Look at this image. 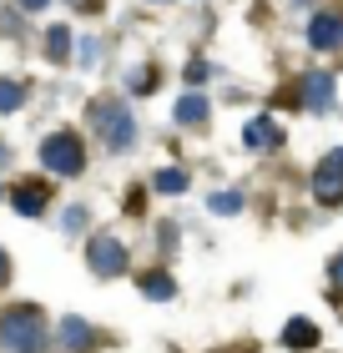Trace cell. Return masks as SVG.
I'll list each match as a JSON object with an SVG mask.
<instances>
[{
    "label": "cell",
    "instance_id": "6da1fadb",
    "mask_svg": "<svg viewBox=\"0 0 343 353\" xmlns=\"http://www.w3.org/2000/svg\"><path fill=\"white\" fill-rule=\"evenodd\" d=\"M86 121H91V137L101 141V152L106 157H126V152H137V141H141V126H137V111L126 96H91V106H86Z\"/></svg>",
    "mask_w": 343,
    "mask_h": 353
},
{
    "label": "cell",
    "instance_id": "7a4b0ae2",
    "mask_svg": "<svg viewBox=\"0 0 343 353\" xmlns=\"http://www.w3.org/2000/svg\"><path fill=\"white\" fill-rule=\"evenodd\" d=\"M51 323H46L41 303H6L0 308V348L6 353H46L51 348Z\"/></svg>",
    "mask_w": 343,
    "mask_h": 353
},
{
    "label": "cell",
    "instance_id": "3957f363",
    "mask_svg": "<svg viewBox=\"0 0 343 353\" xmlns=\"http://www.w3.org/2000/svg\"><path fill=\"white\" fill-rule=\"evenodd\" d=\"M36 157H41V167L51 172V176H81L86 162H91L86 137H81L76 126H56V132H46L41 147H36Z\"/></svg>",
    "mask_w": 343,
    "mask_h": 353
},
{
    "label": "cell",
    "instance_id": "277c9868",
    "mask_svg": "<svg viewBox=\"0 0 343 353\" xmlns=\"http://www.w3.org/2000/svg\"><path fill=\"white\" fill-rule=\"evenodd\" d=\"M86 272L101 278V283L126 278V272H132V248H126L117 232H91L86 237Z\"/></svg>",
    "mask_w": 343,
    "mask_h": 353
},
{
    "label": "cell",
    "instance_id": "5b68a950",
    "mask_svg": "<svg viewBox=\"0 0 343 353\" xmlns=\"http://www.w3.org/2000/svg\"><path fill=\"white\" fill-rule=\"evenodd\" d=\"M308 192L318 207H343V147H329L308 172Z\"/></svg>",
    "mask_w": 343,
    "mask_h": 353
},
{
    "label": "cell",
    "instance_id": "8992f818",
    "mask_svg": "<svg viewBox=\"0 0 343 353\" xmlns=\"http://www.w3.org/2000/svg\"><path fill=\"white\" fill-rule=\"evenodd\" d=\"M10 212L15 217H26V222H36L51 212V176H21V182H10Z\"/></svg>",
    "mask_w": 343,
    "mask_h": 353
},
{
    "label": "cell",
    "instance_id": "52a82bcc",
    "mask_svg": "<svg viewBox=\"0 0 343 353\" xmlns=\"http://www.w3.org/2000/svg\"><path fill=\"white\" fill-rule=\"evenodd\" d=\"M298 106L308 111V117H329V111L338 106V81H333V71H308L303 81H298Z\"/></svg>",
    "mask_w": 343,
    "mask_h": 353
},
{
    "label": "cell",
    "instance_id": "ba28073f",
    "mask_svg": "<svg viewBox=\"0 0 343 353\" xmlns=\"http://www.w3.org/2000/svg\"><path fill=\"white\" fill-rule=\"evenodd\" d=\"M303 41H308V51L313 56H329L343 46V10H313L308 15V26H303Z\"/></svg>",
    "mask_w": 343,
    "mask_h": 353
},
{
    "label": "cell",
    "instance_id": "9c48e42d",
    "mask_svg": "<svg viewBox=\"0 0 343 353\" xmlns=\"http://www.w3.org/2000/svg\"><path fill=\"white\" fill-rule=\"evenodd\" d=\"M288 141V126L273 117V111H263V117H253L248 126H242V147H248L253 157H268V152H283Z\"/></svg>",
    "mask_w": 343,
    "mask_h": 353
},
{
    "label": "cell",
    "instance_id": "30bf717a",
    "mask_svg": "<svg viewBox=\"0 0 343 353\" xmlns=\"http://www.w3.org/2000/svg\"><path fill=\"white\" fill-rule=\"evenodd\" d=\"M56 343L66 348V353H91V348H101V343H106V333H101V328H91L86 318L66 313V318L56 323Z\"/></svg>",
    "mask_w": 343,
    "mask_h": 353
},
{
    "label": "cell",
    "instance_id": "8fae6325",
    "mask_svg": "<svg viewBox=\"0 0 343 353\" xmlns=\"http://www.w3.org/2000/svg\"><path fill=\"white\" fill-rule=\"evenodd\" d=\"M277 343H283L288 353H318V343H323V328L313 323V318L293 313L288 323H283V333H277Z\"/></svg>",
    "mask_w": 343,
    "mask_h": 353
},
{
    "label": "cell",
    "instance_id": "7c38bea8",
    "mask_svg": "<svg viewBox=\"0 0 343 353\" xmlns=\"http://www.w3.org/2000/svg\"><path fill=\"white\" fill-rule=\"evenodd\" d=\"M137 293H141L146 303H172L182 288H177V278H172L167 263H157V268H141V272H137Z\"/></svg>",
    "mask_w": 343,
    "mask_h": 353
},
{
    "label": "cell",
    "instance_id": "4fadbf2b",
    "mask_svg": "<svg viewBox=\"0 0 343 353\" xmlns=\"http://www.w3.org/2000/svg\"><path fill=\"white\" fill-rule=\"evenodd\" d=\"M172 121L182 126V132H202V126L212 121V101L202 91H187V96H177V106H172Z\"/></svg>",
    "mask_w": 343,
    "mask_h": 353
},
{
    "label": "cell",
    "instance_id": "5bb4252c",
    "mask_svg": "<svg viewBox=\"0 0 343 353\" xmlns=\"http://www.w3.org/2000/svg\"><path fill=\"white\" fill-rule=\"evenodd\" d=\"M41 51H46V61H51V66H71V61H76V36H71V26H66V21L46 26Z\"/></svg>",
    "mask_w": 343,
    "mask_h": 353
},
{
    "label": "cell",
    "instance_id": "9a60e30c",
    "mask_svg": "<svg viewBox=\"0 0 343 353\" xmlns=\"http://www.w3.org/2000/svg\"><path fill=\"white\" fill-rule=\"evenodd\" d=\"M146 187L161 192V197H182V192H192V172L187 167H157L146 176Z\"/></svg>",
    "mask_w": 343,
    "mask_h": 353
},
{
    "label": "cell",
    "instance_id": "2e32d148",
    "mask_svg": "<svg viewBox=\"0 0 343 353\" xmlns=\"http://www.w3.org/2000/svg\"><path fill=\"white\" fill-rule=\"evenodd\" d=\"M30 101V81L26 76H0V117H15Z\"/></svg>",
    "mask_w": 343,
    "mask_h": 353
},
{
    "label": "cell",
    "instance_id": "e0dca14e",
    "mask_svg": "<svg viewBox=\"0 0 343 353\" xmlns=\"http://www.w3.org/2000/svg\"><path fill=\"white\" fill-rule=\"evenodd\" d=\"M242 207H248V192H242V187H217L207 197V212L212 217H242Z\"/></svg>",
    "mask_w": 343,
    "mask_h": 353
},
{
    "label": "cell",
    "instance_id": "ac0fdd59",
    "mask_svg": "<svg viewBox=\"0 0 343 353\" xmlns=\"http://www.w3.org/2000/svg\"><path fill=\"white\" fill-rule=\"evenodd\" d=\"M157 86H161V66L157 61H141V66L126 76V96H152Z\"/></svg>",
    "mask_w": 343,
    "mask_h": 353
},
{
    "label": "cell",
    "instance_id": "d6986e66",
    "mask_svg": "<svg viewBox=\"0 0 343 353\" xmlns=\"http://www.w3.org/2000/svg\"><path fill=\"white\" fill-rule=\"evenodd\" d=\"M101 56H106V41H101V36H81V41H76V66H81V71L101 66Z\"/></svg>",
    "mask_w": 343,
    "mask_h": 353
},
{
    "label": "cell",
    "instance_id": "ffe728a7",
    "mask_svg": "<svg viewBox=\"0 0 343 353\" xmlns=\"http://www.w3.org/2000/svg\"><path fill=\"white\" fill-rule=\"evenodd\" d=\"M86 228H91V207H86V202H71L66 212H61V232H66V237H81Z\"/></svg>",
    "mask_w": 343,
    "mask_h": 353
},
{
    "label": "cell",
    "instance_id": "44dd1931",
    "mask_svg": "<svg viewBox=\"0 0 343 353\" xmlns=\"http://www.w3.org/2000/svg\"><path fill=\"white\" fill-rule=\"evenodd\" d=\"M182 81H187V91H202V81H212V61L207 56H187L182 61Z\"/></svg>",
    "mask_w": 343,
    "mask_h": 353
},
{
    "label": "cell",
    "instance_id": "7402d4cb",
    "mask_svg": "<svg viewBox=\"0 0 343 353\" xmlns=\"http://www.w3.org/2000/svg\"><path fill=\"white\" fill-rule=\"evenodd\" d=\"M177 243H182V228H177V222H157V248H161V258H177Z\"/></svg>",
    "mask_w": 343,
    "mask_h": 353
},
{
    "label": "cell",
    "instance_id": "603a6c76",
    "mask_svg": "<svg viewBox=\"0 0 343 353\" xmlns=\"http://www.w3.org/2000/svg\"><path fill=\"white\" fill-rule=\"evenodd\" d=\"M0 36H10V41H21V36H26V15L6 6V10H0Z\"/></svg>",
    "mask_w": 343,
    "mask_h": 353
},
{
    "label": "cell",
    "instance_id": "cb8c5ba5",
    "mask_svg": "<svg viewBox=\"0 0 343 353\" xmlns=\"http://www.w3.org/2000/svg\"><path fill=\"white\" fill-rule=\"evenodd\" d=\"M329 298L343 303V252H333V258H329Z\"/></svg>",
    "mask_w": 343,
    "mask_h": 353
},
{
    "label": "cell",
    "instance_id": "d4e9b609",
    "mask_svg": "<svg viewBox=\"0 0 343 353\" xmlns=\"http://www.w3.org/2000/svg\"><path fill=\"white\" fill-rule=\"evenodd\" d=\"M10 278H15V263H10V252L0 248V293H6V288H10Z\"/></svg>",
    "mask_w": 343,
    "mask_h": 353
},
{
    "label": "cell",
    "instance_id": "484cf974",
    "mask_svg": "<svg viewBox=\"0 0 343 353\" xmlns=\"http://www.w3.org/2000/svg\"><path fill=\"white\" fill-rule=\"evenodd\" d=\"M46 6H51V0H15V10H26V15H41Z\"/></svg>",
    "mask_w": 343,
    "mask_h": 353
},
{
    "label": "cell",
    "instance_id": "4316f807",
    "mask_svg": "<svg viewBox=\"0 0 343 353\" xmlns=\"http://www.w3.org/2000/svg\"><path fill=\"white\" fill-rule=\"evenodd\" d=\"M10 157H15V152H10V141H0V172L10 167Z\"/></svg>",
    "mask_w": 343,
    "mask_h": 353
},
{
    "label": "cell",
    "instance_id": "83f0119b",
    "mask_svg": "<svg viewBox=\"0 0 343 353\" xmlns=\"http://www.w3.org/2000/svg\"><path fill=\"white\" fill-rule=\"evenodd\" d=\"M66 6H71V10H96L101 0H66Z\"/></svg>",
    "mask_w": 343,
    "mask_h": 353
},
{
    "label": "cell",
    "instance_id": "f1b7e54d",
    "mask_svg": "<svg viewBox=\"0 0 343 353\" xmlns=\"http://www.w3.org/2000/svg\"><path fill=\"white\" fill-rule=\"evenodd\" d=\"M146 6H167V0H146Z\"/></svg>",
    "mask_w": 343,
    "mask_h": 353
},
{
    "label": "cell",
    "instance_id": "f546056e",
    "mask_svg": "<svg viewBox=\"0 0 343 353\" xmlns=\"http://www.w3.org/2000/svg\"><path fill=\"white\" fill-rule=\"evenodd\" d=\"M167 353H177V348H167Z\"/></svg>",
    "mask_w": 343,
    "mask_h": 353
},
{
    "label": "cell",
    "instance_id": "4dcf8cb0",
    "mask_svg": "<svg viewBox=\"0 0 343 353\" xmlns=\"http://www.w3.org/2000/svg\"><path fill=\"white\" fill-rule=\"evenodd\" d=\"M197 6H202V0H197Z\"/></svg>",
    "mask_w": 343,
    "mask_h": 353
}]
</instances>
